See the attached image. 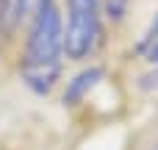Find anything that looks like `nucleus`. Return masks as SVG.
Masks as SVG:
<instances>
[{
	"instance_id": "1",
	"label": "nucleus",
	"mask_w": 158,
	"mask_h": 150,
	"mask_svg": "<svg viewBox=\"0 0 158 150\" xmlns=\"http://www.w3.org/2000/svg\"><path fill=\"white\" fill-rule=\"evenodd\" d=\"M61 64H64V19L56 0H42L31 17V31L19 61L25 86L33 89L36 95L53 92L61 78Z\"/></svg>"
},
{
	"instance_id": "2",
	"label": "nucleus",
	"mask_w": 158,
	"mask_h": 150,
	"mask_svg": "<svg viewBox=\"0 0 158 150\" xmlns=\"http://www.w3.org/2000/svg\"><path fill=\"white\" fill-rule=\"evenodd\" d=\"M103 42V0H67L64 56L72 61L89 58Z\"/></svg>"
},
{
	"instance_id": "3",
	"label": "nucleus",
	"mask_w": 158,
	"mask_h": 150,
	"mask_svg": "<svg viewBox=\"0 0 158 150\" xmlns=\"http://www.w3.org/2000/svg\"><path fill=\"white\" fill-rule=\"evenodd\" d=\"M100 78H103V70H97V67L83 70L81 75H75V78L69 81V86H67L64 103H78V100H83V97L89 95V89H92V86H94Z\"/></svg>"
},
{
	"instance_id": "4",
	"label": "nucleus",
	"mask_w": 158,
	"mask_h": 150,
	"mask_svg": "<svg viewBox=\"0 0 158 150\" xmlns=\"http://www.w3.org/2000/svg\"><path fill=\"white\" fill-rule=\"evenodd\" d=\"M142 47H144V53H147L150 61H158V25H156V31L147 36V42H144Z\"/></svg>"
},
{
	"instance_id": "5",
	"label": "nucleus",
	"mask_w": 158,
	"mask_h": 150,
	"mask_svg": "<svg viewBox=\"0 0 158 150\" xmlns=\"http://www.w3.org/2000/svg\"><path fill=\"white\" fill-rule=\"evenodd\" d=\"M39 3H42V0H19V8H22V19H25V17H33V11L39 8Z\"/></svg>"
},
{
	"instance_id": "6",
	"label": "nucleus",
	"mask_w": 158,
	"mask_h": 150,
	"mask_svg": "<svg viewBox=\"0 0 158 150\" xmlns=\"http://www.w3.org/2000/svg\"><path fill=\"white\" fill-rule=\"evenodd\" d=\"M125 3H128V0H108V11H114V17H122Z\"/></svg>"
},
{
	"instance_id": "7",
	"label": "nucleus",
	"mask_w": 158,
	"mask_h": 150,
	"mask_svg": "<svg viewBox=\"0 0 158 150\" xmlns=\"http://www.w3.org/2000/svg\"><path fill=\"white\" fill-rule=\"evenodd\" d=\"M156 150H158V148H156Z\"/></svg>"
}]
</instances>
